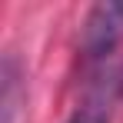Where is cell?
I'll use <instances>...</instances> for the list:
<instances>
[{"label":"cell","mask_w":123,"mask_h":123,"mask_svg":"<svg viewBox=\"0 0 123 123\" xmlns=\"http://www.w3.org/2000/svg\"><path fill=\"white\" fill-rule=\"evenodd\" d=\"M123 40V3L120 0H106V3H97L86 20H83L80 30V53L86 63H100L106 60L117 43Z\"/></svg>","instance_id":"1"},{"label":"cell","mask_w":123,"mask_h":123,"mask_svg":"<svg viewBox=\"0 0 123 123\" xmlns=\"http://www.w3.org/2000/svg\"><path fill=\"white\" fill-rule=\"evenodd\" d=\"M120 93H123V77H120Z\"/></svg>","instance_id":"3"},{"label":"cell","mask_w":123,"mask_h":123,"mask_svg":"<svg viewBox=\"0 0 123 123\" xmlns=\"http://www.w3.org/2000/svg\"><path fill=\"white\" fill-rule=\"evenodd\" d=\"M113 90H120V80L90 83L86 93L80 97V103L73 106L70 123H110V117H113Z\"/></svg>","instance_id":"2"}]
</instances>
